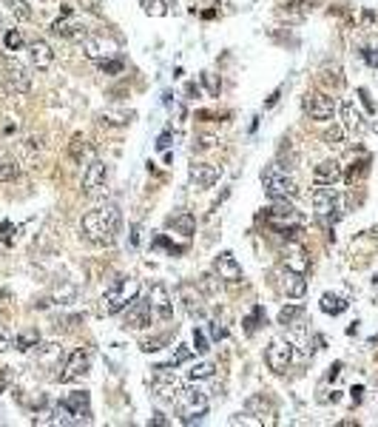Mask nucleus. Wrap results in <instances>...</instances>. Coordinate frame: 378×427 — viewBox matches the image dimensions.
<instances>
[{
    "label": "nucleus",
    "mask_w": 378,
    "mask_h": 427,
    "mask_svg": "<svg viewBox=\"0 0 378 427\" xmlns=\"http://www.w3.org/2000/svg\"><path fill=\"white\" fill-rule=\"evenodd\" d=\"M154 322V307L148 299H134L128 307H126V328H134V330H146L151 328Z\"/></svg>",
    "instance_id": "nucleus-15"
},
{
    "label": "nucleus",
    "mask_w": 378,
    "mask_h": 427,
    "mask_svg": "<svg viewBox=\"0 0 378 427\" xmlns=\"http://www.w3.org/2000/svg\"><path fill=\"white\" fill-rule=\"evenodd\" d=\"M3 40H6V49H9V52H17L20 46H23V35H20L17 29H9Z\"/></svg>",
    "instance_id": "nucleus-42"
},
{
    "label": "nucleus",
    "mask_w": 378,
    "mask_h": 427,
    "mask_svg": "<svg viewBox=\"0 0 378 427\" xmlns=\"http://www.w3.org/2000/svg\"><path fill=\"white\" fill-rule=\"evenodd\" d=\"M154 245H157V248H168V254H171V256H174V254H182V251H185L182 245H174V243H168V240H165V236H159V240H157Z\"/></svg>",
    "instance_id": "nucleus-45"
},
{
    "label": "nucleus",
    "mask_w": 378,
    "mask_h": 427,
    "mask_svg": "<svg viewBox=\"0 0 378 427\" xmlns=\"http://www.w3.org/2000/svg\"><path fill=\"white\" fill-rule=\"evenodd\" d=\"M344 137H347L344 126H330L321 140H324V146H330V149H341L344 146Z\"/></svg>",
    "instance_id": "nucleus-34"
},
{
    "label": "nucleus",
    "mask_w": 378,
    "mask_h": 427,
    "mask_svg": "<svg viewBox=\"0 0 378 427\" xmlns=\"http://www.w3.org/2000/svg\"><path fill=\"white\" fill-rule=\"evenodd\" d=\"M57 405L68 413L72 424H88V421H91V396H88V390H74V393H68L66 399L57 401Z\"/></svg>",
    "instance_id": "nucleus-9"
},
{
    "label": "nucleus",
    "mask_w": 378,
    "mask_h": 427,
    "mask_svg": "<svg viewBox=\"0 0 378 427\" xmlns=\"http://www.w3.org/2000/svg\"><path fill=\"white\" fill-rule=\"evenodd\" d=\"M137 296H139V282L137 279H117L111 288H106V294L100 299V314H106V316L120 314Z\"/></svg>",
    "instance_id": "nucleus-2"
},
{
    "label": "nucleus",
    "mask_w": 378,
    "mask_h": 427,
    "mask_svg": "<svg viewBox=\"0 0 378 427\" xmlns=\"http://www.w3.org/2000/svg\"><path fill=\"white\" fill-rule=\"evenodd\" d=\"M151 424H162V427H165V424H168V419H165L162 413H154V419H151Z\"/></svg>",
    "instance_id": "nucleus-57"
},
{
    "label": "nucleus",
    "mask_w": 378,
    "mask_h": 427,
    "mask_svg": "<svg viewBox=\"0 0 378 427\" xmlns=\"http://www.w3.org/2000/svg\"><path fill=\"white\" fill-rule=\"evenodd\" d=\"M262 325H268V316H265V307L262 305H256L253 311H250V316H245V334L248 336H253L259 328Z\"/></svg>",
    "instance_id": "nucleus-30"
},
{
    "label": "nucleus",
    "mask_w": 378,
    "mask_h": 427,
    "mask_svg": "<svg viewBox=\"0 0 378 427\" xmlns=\"http://www.w3.org/2000/svg\"><path fill=\"white\" fill-rule=\"evenodd\" d=\"M361 55H364V60H367L372 68H378V52H375V49H364Z\"/></svg>",
    "instance_id": "nucleus-49"
},
{
    "label": "nucleus",
    "mask_w": 378,
    "mask_h": 427,
    "mask_svg": "<svg viewBox=\"0 0 378 427\" xmlns=\"http://www.w3.org/2000/svg\"><path fill=\"white\" fill-rule=\"evenodd\" d=\"M165 342H168V336H154V339H146V342H143V350H146V353H154V350H159Z\"/></svg>",
    "instance_id": "nucleus-44"
},
{
    "label": "nucleus",
    "mask_w": 378,
    "mask_h": 427,
    "mask_svg": "<svg viewBox=\"0 0 378 427\" xmlns=\"http://www.w3.org/2000/svg\"><path fill=\"white\" fill-rule=\"evenodd\" d=\"M359 97H361V103L367 106V111L372 114V111H375V106H372V100H370V91H367V88H359Z\"/></svg>",
    "instance_id": "nucleus-48"
},
{
    "label": "nucleus",
    "mask_w": 378,
    "mask_h": 427,
    "mask_svg": "<svg viewBox=\"0 0 378 427\" xmlns=\"http://www.w3.org/2000/svg\"><path fill=\"white\" fill-rule=\"evenodd\" d=\"M339 373H341V362H336L333 368H330V373H327V379H336Z\"/></svg>",
    "instance_id": "nucleus-55"
},
{
    "label": "nucleus",
    "mask_w": 378,
    "mask_h": 427,
    "mask_svg": "<svg viewBox=\"0 0 378 427\" xmlns=\"http://www.w3.org/2000/svg\"><path fill=\"white\" fill-rule=\"evenodd\" d=\"M68 154H72V160L83 162V157H88V154H91L88 140H86L83 134H74V137H72V142H68Z\"/></svg>",
    "instance_id": "nucleus-31"
},
{
    "label": "nucleus",
    "mask_w": 378,
    "mask_h": 427,
    "mask_svg": "<svg viewBox=\"0 0 378 427\" xmlns=\"http://www.w3.org/2000/svg\"><path fill=\"white\" fill-rule=\"evenodd\" d=\"M9 302H12V294H9L6 288H0V307H6Z\"/></svg>",
    "instance_id": "nucleus-53"
},
{
    "label": "nucleus",
    "mask_w": 378,
    "mask_h": 427,
    "mask_svg": "<svg viewBox=\"0 0 378 427\" xmlns=\"http://www.w3.org/2000/svg\"><path fill=\"white\" fill-rule=\"evenodd\" d=\"M52 32L60 35V37H66V40H77V43H83V37L88 35L86 23L74 20L72 12H63V17H57V20L52 23Z\"/></svg>",
    "instance_id": "nucleus-20"
},
{
    "label": "nucleus",
    "mask_w": 378,
    "mask_h": 427,
    "mask_svg": "<svg viewBox=\"0 0 378 427\" xmlns=\"http://www.w3.org/2000/svg\"><path fill=\"white\" fill-rule=\"evenodd\" d=\"M179 416H182V424H197L208 416V408H210V399L205 390L199 388H185L182 396H179Z\"/></svg>",
    "instance_id": "nucleus-5"
},
{
    "label": "nucleus",
    "mask_w": 378,
    "mask_h": 427,
    "mask_svg": "<svg viewBox=\"0 0 378 427\" xmlns=\"http://www.w3.org/2000/svg\"><path fill=\"white\" fill-rule=\"evenodd\" d=\"M347 299L344 296H339V294H324L321 296V302H319V307L324 314H330V316H339V314H344L347 311Z\"/></svg>",
    "instance_id": "nucleus-27"
},
{
    "label": "nucleus",
    "mask_w": 378,
    "mask_h": 427,
    "mask_svg": "<svg viewBox=\"0 0 378 427\" xmlns=\"http://www.w3.org/2000/svg\"><path fill=\"white\" fill-rule=\"evenodd\" d=\"M194 350H197V353H208V350H210V348H208V336L202 334L199 328L194 330Z\"/></svg>",
    "instance_id": "nucleus-43"
},
{
    "label": "nucleus",
    "mask_w": 378,
    "mask_h": 427,
    "mask_svg": "<svg viewBox=\"0 0 378 427\" xmlns=\"http://www.w3.org/2000/svg\"><path fill=\"white\" fill-rule=\"evenodd\" d=\"M108 182V165L103 160H91L83 171V194H100Z\"/></svg>",
    "instance_id": "nucleus-13"
},
{
    "label": "nucleus",
    "mask_w": 378,
    "mask_h": 427,
    "mask_svg": "<svg viewBox=\"0 0 378 427\" xmlns=\"http://www.w3.org/2000/svg\"><path fill=\"white\" fill-rule=\"evenodd\" d=\"M9 348H14V334H12V330L3 322H0V353L9 350Z\"/></svg>",
    "instance_id": "nucleus-41"
},
{
    "label": "nucleus",
    "mask_w": 378,
    "mask_h": 427,
    "mask_svg": "<svg viewBox=\"0 0 378 427\" xmlns=\"http://www.w3.org/2000/svg\"><path fill=\"white\" fill-rule=\"evenodd\" d=\"M3 6L14 20H32V6L26 0H3Z\"/></svg>",
    "instance_id": "nucleus-32"
},
{
    "label": "nucleus",
    "mask_w": 378,
    "mask_h": 427,
    "mask_svg": "<svg viewBox=\"0 0 378 427\" xmlns=\"http://www.w3.org/2000/svg\"><path fill=\"white\" fill-rule=\"evenodd\" d=\"M310 202H313V213H316L319 220H324V222H336L341 217V194L336 191L333 185L316 188Z\"/></svg>",
    "instance_id": "nucleus-6"
},
{
    "label": "nucleus",
    "mask_w": 378,
    "mask_h": 427,
    "mask_svg": "<svg viewBox=\"0 0 378 427\" xmlns=\"http://www.w3.org/2000/svg\"><path fill=\"white\" fill-rule=\"evenodd\" d=\"M6 26V20H3V15H0V29H3Z\"/></svg>",
    "instance_id": "nucleus-59"
},
{
    "label": "nucleus",
    "mask_w": 378,
    "mask_h": 427,
    "mask_svg": "<svg viewBox=\"0 0 378 427\" xmlns=\"http://www.w3.org/2000/svg\"><path fill=\"white\" fill-rule=\"evenodd\" d=\"M370 345H378V334H375V336H370Z\"/></svg>",
    "instance_id": "nucleus-58"
},
{
    "label": "nucleus",
    "mask_w": 378,
    "mask_h": 427,
    "mask_svg": "<svg viewBox=\"0 0 378 427\" xmlns=\"http://www.w3.org/2000/svg\"><path fill=\"white\" fill-rule=\"evenodd\" d=\"M40 151H43V137H37V134H32V137H26L20 142V154H23L26 162H34L40 157Z\"/></svg>",
    "instance_id": "nucleus-29"
},
{
    "label": "nucleus",
    "mask_w": 378,
    "mask_h": 427,
    "mask_svg": "<svg viewBox=\"0 0 378 427\" xmlns=\"http://www.w3.org/2000/svg\"><path fill=\"white\" fill-rule=\"evenodd\" d=\"M281 263H285V268L293 271V274H307V268H310V256H307L304 245L290 240L285 245V251H281Z\"/></svg>",
    "instance_id": "nucleus-19"
},
{
    "label": "nucleus",
    "mask_w": 378,
    "mask_h": 427,
    "mask_svg": "<svg viewBox=\"0 0 378 427\" xmlns=\"http://www.w3.org/2000/svg\"><path fill=\"white\" fill-rule=\"evenodd\" d=\"M339 114H341V126H344V131H347V134H356V137H361V134L367 131V120H364V114L359 111V106L352 103V100L339 103Z\"/></svg>",
    "instance_id": "nucleus-18"
},
{
    "label": "nucleus",
    "mask_w": 378,
    "mask_h": 427,
    "mask_svg": "<svg viewBox=\"0 0 378 427\" xmlns=\"http://www.w3.org/2000/svg\"><path fill=\"white\" fill-rule=\"evenodd\" d=\"M344 180V169L339 160H321L313 169V182L316 185H336Z\"/></svg>",
    "instance_id": "nucleus-21"
},
{
    "label": "nucleus",
    "mask_w": 378,
    "mask_h": 427,
    "mask_svg": "<svg viewBox=\"0 0 378 427\" xmlns=\"http://www.w3.org/2000/svg\"><path fill=\"white\" fill-rule=\"evenodd\" d=\"M217 373V365L214 362H197L191 370H188V379H194V382H202V379H210Z\"/></svg>",
    "instance_id": "nucleus-35"
},
{
    "label": "nucleus",
    "mask_w": 378,
    "mask_h": 427,
    "mask_svg": "<svg viewBox=\"0 0 378 427\" xmlns=\"http://www.w3.org/2000/svg\"><path fill=\"white\" fill-rule=\"evenodd\" d=\"M120 225H123V217H120V208H117L114 202L108 205H97L83 213V234L86 240L100 245V248H111L117 243V236H120Z\"/></svg>",
    "instance_id": "nucleus-1"
},
{
    "label": "nucleus",
    "mask_w": 378,
    "mask_h": 427,
    "mask_svg": "<svg viewBox=\"0 0 378 427\" xmlns=\"http://www.w3.org/2000/svg\"><path fill=\"white\" fill-rule=\"evenodd\" d=\"M88 365H91V353L86 350V348H77V350H72L66 356V362H63V373H57V379L63 385H68V382H77V379H83L86 373H88Z\"/></svg>",
    "instance_id": "nucleus-10"
},
{
    "label": "nucleus",
    "mask_w": 378,
    "mask_h": 427,
    "mask_svg": "<svg viewBox=\"0 0 378 427\" xmlns=\"http://www.w3.org/2000/svg\"><path fill=\"white\" fill-rule=\"evenodd\" d=\"M6 385H9V373H3V370H0V393L6 390Z\"/></svg>",
    "instance_id": "nucleus-56"
},
{
    "label": "nucleus",
    "mask_w": 378,
    "mask_h": 427,
    "mask_svg": "<svg viewBox=\"0 0 378 427\" xmlns=\"http://www.w3.org/2000/svg\"><path fill=\"white\" fill-rule=\"evenodd\" d=\"M3 71H6V83L17 91V94H29L32 91V71L26 63H20L17 57L6 55L3 57Z\"/></svg>",
    "instance_id": "nucleus-11"
},
{
    "label": "nucleus",
    "mask_w": 378,
    "mask_h": 427,
    "mask_svg": "<svg viewBox=\"0 0 378 427\" xmlns=\"http://www.w3.org/2000/svg\"><path fill=\"white\" fill-rule=\"evenodd\" d=\"M97 68L103 71V75H123V60H111V57H103L97 60Z\"/></svg>",
    "instance_id": "nucleus-39"
},
{
    "label": "nucleus",
    "mask_w": 378,
    "mask_h": 427,
    "mask_svg": "<svg viewBox=\"0 0 378 427\" xmlns=\"http://www.w3.org/2000/svg\"><path fill=\"white\" fill-rule=\"evenodd\" d=\"M285 294L290 299H301L307 294V279H304V274H293V271L285 274Z\"/></svg>",
    "instance_id": "nucleus-26"
},
{
    "label": "nucleus",
    "mask_w": 378,
    "mask_h": 427,
    "mask_svg": "<svg viewBox=\"0 0 378 427\" xmlns=\"http://www.w3.org/2000/svg\"><path fill=\"white\" fill-rule=\"evenodd\" d=\"M0 240H12V222H3V225H0Z\"/></svg>",
    "instance_id": "nucleus-50"
},
{
    "label": "nucleus",
    "mask_w": 378,
    "mask_h": 427,
    "mask_svg": "<svg viewBox=\"0 0 378 427\" xmlns=\"http://www.w3.org/2000/svg\"><path fill=\"white\" fill-rule=\"evenodd\" d=\"M202 80H205L208 91H210V94H214V97H217V94H219V88H222V86H219V83H217L214 77H210V75H202Z\"/></svg>",
    "instance_id": "nucleus-47"
},
{
    "label": "nucleus",
    "mask_w": 378,
    "mask_h": 427,
    "mask_svg": "<svg viewBox=\"0 0 378 427\" xmlns=\"http://www.w3.org/2000/svg\"><path fill=\"white\" fill-rule=\"evenodd\" d=\"M179 296H182V305H185V314L191 316V319H202V316H205L202 296L191 288V285H182V288H179Z\"/></svg>",
    "instance_id": "nucleus-24"
},
{
    "label": "nucleus",
    "mask_w": 378,
    "mask_h": 427,
    "mask_svg": "<svg viewBox=\"0 0 378 427\" xmlns=\"http://www.w3.org/2000/svg\"><path fill=\"white\" fill-rule=\"evenodd\" d=\"M219 177H222V169L214 162H194L191 169H188V182L199 188V191L202 188H214L219 182Z\"/></svg>",
    "instance_id": "nucleus-14"
},
{
    "label": "nucleus",
    "mask_w": 378,
    "mask_h": 427,
    "mask_svg": "<svg viewBox=\"0 0 378 427\" xmlns=\"http://www.w3.org/2000/svg\"><path fill=\"white\" fill-rule=\"evenodd\" d=\"M262 188H265V194L270 200H293V197H299L296 180L288 171H281L279 165H270V169L262 171Z\"/></svg>",
    "instance_id": "nucleus-4"
},
{
    "label": "nucleus",
    "mask_w": 378,
    "mask_h": 427,
    "mask_svg": "<svg viewBox=\"0 0 378 427\" xmlns=\"http://www.w3.org/2000/svg\"><path fill=\"white\" fill-rule=\"evenodd\" d=\"M171 228L182 231V236H194V231H197L194 213H179V217H174V220H171Z\"/></svg>",
    "instance_id": "nucleus-33"
},
{
    "label": "nucleus",
    "mask_w": 378,
    "mask_h": 427,
    "mask_svg": "<svg viewBox=\"0 0 378 427\" xmlns=\"http://www.w3.org/2000/svg\"><path fill=\"white\" fill-rule=\"evenodd\" d=\"M83 49L91 60H103V57H111L114 52V43L106 40V37H94V35H86L83 37Z\"/></svg>",
    "instance_id": "nucleus-23"
},
{
    "label": "nucleus",
    "mask_w": 378,
    "mask_h": 427,
    "mask_svg": "<svg viewBox=\"0 0 378 427\" xmlns=\"http://www.w3.org/2000/svg\"><path fill=\"white\" fill-rule=\"evenodd\" d=\"M245 410L250 413V416H256V419H265V416H273V405L265 399V396H250L248 401H245Z\"/></svg>",
    "instance_id": "nucleus-28"
},
{
    "label": "nucleus",
    "mask_w": 378,
    "mask_h": 427,
    "mask_svg": "<svg viewBox=\"0 0 378 427\" xmlns=\"http://www.w3.org/2000/svg\"><path fill=\"white\" fill-rule=\"evenodd\" d=\"M148 302H151V307H154V316H157V319H162V322H171V319H174V299H171L168 288H165L162 282H154V285H151Z\"/></svg>",
    "instance_id": "nucleus-16"
},
{
    "label": "nucleus",
    "mask_w": 378,
    "mask_h": 427,
    "mask_svg": "<svg viewBox=\"0 0 378 427\" xmlns=\"http://www.w3.org/2000/svg\"><path fill=\"white\" fill-rule=\"evenodd\" d=\"M17 177H20L17 162H12V160H0V182H14Z\"/></svg>",
    "instance_id": "nucleus-38"
},
{
    "label": "nucleus",
    "mask_w": 378,
    "mask_h": 427,
    "mask_svg": "<svg viewBox=\"0 0 378 427\" xmlns=\"http://www.w3.org/2000/svg\"><path fill=\"white\" fill-rule=\"evenodd\" d=\"M350 393H352V401H361V393H364V388H361V385H356V388L350 390Z\"/></svg>",
    "instance_id": "nucleus-54"
},
{
    "label": "nucleus",
    "mask_w": 378,
    "mask_h": 427,
    "mask_svg": "<svg viewBox=\"0 0 378 427\" xmlns=\"http://www.w3.org/2000/svg\"><path fill=\"white\" fill-rule=\"evenodd\" d=\"M97 120H100L103 126L120 129V126H128V123L134 120V114H131V111H126V108H103V111L97 114Z\"/></svg>",
    "instance_id": "nucleus-25"
},
{
    "label": "nucleus",
    "mask_w": 378,
    "mask_h": 427,
    "mask_svg": "<svg viewBox=\"0 0 378 427\" xmlns=\"http://www.w3.org/2000/svg\"><path fill=\"white\" fill-rule=\"evenodd\" d=\"M265 220L288 236V240H296V234L301 231V220H299V211L293 208L290 200H273V205L268 208Z\"/></svg>",
    "instance_id": "nucleus-3"
},
{
    "label": "nucleus",
    "mask_w": 378,
    "mask_h": 427,
    "mask_svg": "<svg viewBox=\"0 0 378 427\" xmlns=\"http://www.w3.org/2000/svg\"><path fill=\"white\" fill-rule=\"evenodd\" d=\"M304 314V307L301 305H288V307H281V311H279V325H293L299 316Z\"/></svg>",
    "instance_id": "nucleus-37"
},
{
    "label": "nucleus",
    "mask_w": 378,
    "mask_h": 427,
    "mask_svg": "<svg viewBox=\"0 0 378 427\" xmlns=\"http://www.w3.org/2000/svg\"><path fill=\"white\" fill-rule=\"evenodd\" d=\"M279 97H281V88H276V91L270 94V97H268V103H265V108H273V106L279 103Z\"/></svg>",
    "instance_id": "nucleus-52"
},
{
    "label": "nucleus",
    "mask_w": 378,
    "mask_h": 427,
    "mask_svg": "<svg viewBox=\"0 0 378 427\" xmlns=\"http://www.w3.org/2000/svg\"><path fill=\"white\" fill-rule=\"evenodd\" d=\"M168 146H171V134L165 131V134L159 137V142H157V149H159V151H165V149H168Z\"/></svg>",
    "instance_id": "nucleus-51"
},
{
    "label": "nucleus",
    "mask_w": 378,
    "mask_h": 427,
    "mask_svg": "<svg viewBox=\"0 0 378 427\" xmlns=\"http://www.w3.org/2000/svg\"><path fill=\"white\" fill-rule=\"evenodd\" d=\"M29 60L37 71H49L54 66V49L46 40H29Z\"/></svg>",
    "instance_id": "nucleus-22"
},
{
    "label": "nucleus",
    "mask_w": 378,
    "mask_h": 427,
    "mask_svg": "<svg viewBox=\"0 0 378 427\" xmlns=\"http://www.w3.org/2000/svg\"><path fill=\"white\" fill-rule=\"evenodd\" d=\"M214 271H217L219 279H225L228 285H239V282L245 279L242 265L236 263V256H233L230 251H219V254H217V259H214Z\"/></svg>",
    "instance_id": "nucleus-17"
},
{
    "label": "nucleus",
    "mask_w": 378,
    "mask_h": 427,
    "mask_svg": "<svg viewBox=\"0 0 378 427\" xmlns=\"http://www.w3.org/2000/svg\"><path fill=\"white\" fill-rule=\"evenodd\" d=\"M143 3V12L148 17H165L168 15V0H139Z\"/></svg>",
    "instance_id": "nucleus-36"
},
{
    "label": "nucleus",
    "mask_w": 378,
    "mask_h": 427,
    "mask_svg": "<svg viewBox=\"0 0 378 427\" xmlns=\"http://www.w3.org/2000/svg\"><path fill=\"white\" fill-rule=\"evenodd\" d=\"M185 385L179 382L177 376H171L168 370H159L154 368V382H151V393L154 399L159 401V405H177L179 396H182Z\"/></svg>",
    "instance_id": "nucleus-7"
},
{
    "label": "nucleus",
    "mask_w": 378,
    "mask_h": 427,
    "mask_svg": "<svg viewBox=\"0 0 378 427\" xmlns=\"http://www.w3.org/2000/svg\"><path fill=\"white\" fill-rule=\"evenodd\" d=\"M265 362L273 373H288V368L293 365V345L288 339H270L265 350Z\"/></svg>",
    "instance_id": "nucleus-12"
},
{
    "label": "nucleus",
    "mask_w": 378,
    "mask_h": 427,
    "mask_svg": "<svg viewBox=\"0 0 378 427\" xmlns=\"http://www.w3.org/2000/svg\"><path fill=\"white\" fill-rule=\"evenodd\" d=\"M304 114L316 123H327L339 114V100L330 97V94H324V91H313L304 97Z\"/></svg>",
    "instance_id": "nucleus-8"
},
{
    "label": "nucleus",
    "mask_w": 378,
    "mask_h": 427,
    "mask_svg": "<svg viewBox=\"0 0 378 427\" xmlns=\"http://www.w3.org/2000/svg\"><path fill=\"white\" fill-rule=\"evenodd\" d=\"M225 336H228V330H225L219 322H210V339L219 342V339H225Z\"/></svg>",
    "instance_id": "nucleus-46"
},
{
    "label": "nucleus",
    "mask_w": 378,
    "mask_h": 427,
    "mask_svg": "<svg viewBox=\"0 0 378 427\" xmlns=\"http://www.w3.org/2000/svg\"><path fill=\"white\" fill-rule=\"evenodd\" d=\"M37 342H40V336H37V334H20V336H14L17 350H34V348H37Z\"/></svg>",
    "instance_id": "nucleus-40"
}]
</instances>
